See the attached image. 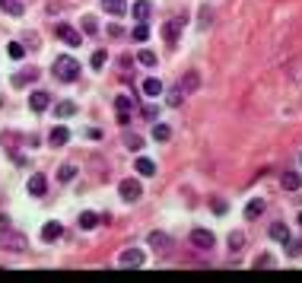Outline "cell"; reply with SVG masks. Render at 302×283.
<instances>
[{"instance_id":"obj_3","label":"cell","mask_w":302,"mask_h":283,"mask_svg":"<svg viewBox=\"0 0 302 283\" xmlns=\"http://www.w3.org/2000/svg\"><path fill=\"white\" fill-rule=\"evenodd\" d=\"M118 194H121V200H127V204H134V200H140L143 188H140V182H137V179H124V182L118 185Z\"/></svg>"},{"instance_id":"obj_8","label":"cell","mask_w":302,"mask_h":283,"mask_svg":"<svg viewBox=\"0 0 302 283\" xmlns=\"http://www.w3.org/2000/svg\"><path fill=\"white\" fill-rule=\"evenodd\" d=\"M181 26H185V19H169L165 26H162V39L169 42V45H175V39H178V32H181Z\"/></svg>"},{"instance_id":"obj_20","label":"cell","mask_w":302,"mask_h":283,"mask_svg":"<svg viewBox=\"0 0 302 283\" xmlns=\"http://www.w3.org/2000/svg\"><path fill=\"white\" fill-rule=\"evenodd\" d=\"M102 7H105L112 16H124V13H127V4H124V0H102Z\"/></svg>"},{"instance_id":"obj_4","label":"cell","mask_w":302,"mask_h":283,"mask_svg":"<svg viewBox=\"0 0 302 283\" xmlns=\"http://www.w3.org/2000/svg\"><path fill=\"white\" fill-rule=\"evenodd\" d=\"M143 261H147V255H143L140 249H124L118 255V264L121 267H143Z\"/></svg>"},{"instance_id":"obj_37","label":"cell","mask_w":302,"mask_h":283,"mask_svg":"<svg viewBox=\"0 0 302 283\" xmlns=\"http://www.w3.org/2000/svg\"><path fill=\"white\" fill-rule=\"evenodd\" d=\"M26 77H29V74H16V77H13V86H26Z\"/></svg>"},{"instance_id":"obj_18","label":"cell","mask_w":302,"mask_h":283,"mask_svg":"<svg viewBox=\"0 0 302 283\" xmlns=\"http://www.w3.org/2000/svg\"><path fill=\"white\" fill-rule=\"evenodd\" d=\"M67 140H70V131H67V127H54L51 137H48V144H51V147H64Z\"/></svg>"},{"instance_id":"obj_35","label":"cell","mask_w":302,"mask_h":283,"mask_svg":"<svg viewBox=\"0 0 302 283\" xmlns=\"http://www.w3.org/2000/svg\"><path fill=\"white\" fill-rule=\"evenodd\" d=\"M274 264H277V261H274V258H271V255H261V258H258V261H255V267H274Z\"/></svg>"},{"instance_id":"obj_23","label":"cell","mask_w":302,"mask_h":283,"mask_svg":"<svg viewBox=\"0 0 302 283\" xmlns=\"http://www.w3.org/2000/svg\"><path fill=\"white\" fill-rule=\"evenodd\" d=\"M153 140H156V144H169V140H172V127H169V124H156L153 127Z\"/></svg>"},{"instance_id":"obj_13","label":"cell","mask_w":302,"mask_h":283,"mask_svg":"<svg viewBox=\"0 0 302 283\" xmlns=\"http://www.w3.org/2000/svg\"><path fill=\"white\" fill-rule=\"evenodd\" d=\"M280 185L286 188V191H299V188H302V175H299V172H283Z\"/></svg>"},{"instance_id":"obj_32","label":"cell","mask_w":302,"mask_h":283,"mask_svg":"<svg viewBox=\"0 0 302 283\" xmlns=\"http://www.w3.org/2000/svg\"><path fill=\"white\" fill-rule=\"evenodd\" d=\"M137 61H140L143 67H156V54H153V51H140Z\"/></svg>"},{"instance_id":"obj_21","label":"cell","mask_w":302,"mask_h":283,"mask_svg":"<svg viewBox=\"0 0 302 283\" xmlns=\"http://www.w3.org/2000/svg\"><path fill=\"white\" fill-rule=\"evenodd\" d=\"M271 239L274 242H289V229H286V223H274V226H271Z\"/></svg>"},{"instance_id":"obj_34","label":"cell","mask_w":302,"mask_h":283,"mask_svg":"<svg viewBox=\"0 0 302 283\" xmlns=\"http://www.w3.org/2000/svg\"><path fill=\"white\" fill-rule=\"evenodd\" d=\"M74 175H77V169H74V166H60L57 179H60V182H74Z\"/></svg>"},{"instance_id":"obj_15","label":"cell","mask_w":302,"mask_h":283,"mask_svg":"<svg viewBox=\"0 0 302 283\" xmlns=\"http://www.w3.org/2000/svg\"><path fill=\"white\" fill-rule=\"evenodd\" d=\"M45 191H48V182H45V175H32V179H29V194L42 197Z\"/></svg>"},{"instance_id":"obj_11","label":"cell","mask_w":302,"mask_h":283,"mask_svg":"<svg viewBox=\"0 0 302 283\" xmlns=\"http://www.w3.org/2000/svg\"><path fill=\"white\" fill-rule=\"evenodd\" d=\"M197 86H200V74H197V70H188V74H185V80L178 83V89L185 92V96H188V92H194Z\"/></svg>"},{"instance_id":"obj_39","label":"cell","mask_w":302,"mask_h":283,"mask_svg":"<svg viewBox=\"0 0 302 283\" xmlns=\"http://www.w3.org/2000/svg\"><path fill=\"white\" fill-rule=\"evenodd\" d=\"M299 226H302V214H299Z\"/></svg>"},{"instance_id":"obj_28","label":"cell","mask_w":302,"mask_h":283,"mask_svg":"<svg viewBox=\"0 0 302 283\" xmlns=\"http://www.w3.org/2000/svg\"><path fill=\"white\" fill-rule=\"evenodd\" d=\"M105 61H108V54H105V51H92L89 67H92V70H102V67H105Z\"/></svg>"},{"instance_id":"obj_16","label":"cell","mask_w":302,"mask_h":283,"mask_svg":"<svg viewBox=\"0 0 302 283\" xmlns=\"http://www.w3.org/2000/svg\"><path fill=\"white\" fill-rule=\"evenodd\" d=\"M0 10H4L7 16H22V0H0Z\"/></svg>"},{"instance_id":"obj_2","label":"cell","mask_w":302,"mask_h":283,"mask_svg":"<svg viewBox=\"0 0 302 283\" xmlns=\"http://www.w3.org/2000/svg\"><path fill=\"white\" fill-rule=\"evenodd\" d=\"M0 249L19 255V252H26V249H29V239H26L22 232H16V229H4V232H0Z\"/></svg>"},{"instance_id":"obj_10","label":"cell","mask_w":302,"mask_h":283,"mask_svg":"<svg viewBox=\"0 0 302 283\" xmlns=\"http://www.w3.org/2000/svg\"><path fill=\"white\" fill-rule=\"evenodd\" d=\"M60 235H64V226H60L57 220H51V223H45V226H42V239L45 242H57Z\"/></svg>"},{"instance_id":"obj_1","label":"cell","mask_w":302,"mask_h":283,"mask_svg":"<svg viewBox=\"0 0 302 283\" xmlns=\"http://www.w3.org/2000/svg\"><path fill=\"white\" fill-rule=\"evenodd\" d=\"M51 70H54L57 80H64V83H74V80L80 77V61H74L70 54H60V57H54Z\"/></svg>"},{"instance_id":"obj_19","label":"cell","mask_w":302,"mask_h":283,"mask_svg":"<svg viewBox=\"0 0 302 283\" xmlns=\"http://www.w3.org/2000/svg\"><path fill=\"white\" fill-rule=\"evenodd\" d=\"M261 214H264V200L261 197H255V200H248V204H245V220H255Z\"/></svg>"},{"instance_id":"obj_12","label":"cell","mask_w":302,"mask_h":283,"mask_svg":"<svg viewBox=\"0 0 302 283\" xmlns=\"http://www.w3.org/2000/svg\"><path fill=\"white\" fill-rule=\"evenodd\" d=\"M130 13H134L137 22H147V16L153 13V4H150V0H137V4L130 7Z\"/></svg>"},{"instance_id":"obj_9","label":"cell","mask_w":302,"mask_h":283,"mask_svg":"<svg viewBox=\"0 0 302 283\" xmlns=\"http://www.w3.org/2000/svg\"><path fill=\"white\" fill-rule=\"evenodd\" d=\"M29 105H32V112H45L48 105H51V96H48L45 89H35L32 96H29Z\"/></svg>"},{"instance_id":"obj_17","label":"cell","mask_w":302,"mask_h":283,"mask_svg":"<svg viewBox=\"0 0 302 283\" xmlns=\"http://www.w3.org/2000/svg\"><path fill=\"white\" fill-rule=\"evenodd\" d=\"M115 109H118V115H130V109H134V96L121 92V96L115 99Z\"/></svg>"},{"instance_id":"obj_27","label":"cell","mask_w":302,"mask_h":283,"mask_svg":"<svg viewBox=\"0 0 302 283\" xmlns=\"http://www.w3.org/2000/svg\"><path fill=\"white\" fill-rule=\"evenodd\" d=\"M7 51H10V57H13V61H22V57H26V48H22V42H10Z\"/></svg>"},{"instance_id":"obj_31","label":"cell","mask_w":302,"mask_h":283,"mask_svg":"<svg viewBox=\"0 0 302 283\" xmlns=\"http://www.w3.org/2000/svg\"><path fill=\"white\" fill-rule=\"evenodd\" d=\"M165 99H169V105H181V102H185V92L175 86V89H169V96H165Z\"/></svg>"},{"instance_id":"obj_7","label":"cell","mask_w":302,"mask_h":283,"mask_svg":"<svg viewBox=\"0 0 302 283\" xmlns=\"http://www.w3.org/2000/svg\"><path fill=\"white\" fill-rule=\"evenodd\" d=\"M150 249H156V255H169L172 252V239L165 232H153L150 235Z\"/></svg>"},{"instance_id":"obj_25","label":"cell","mask_w":302,"mask_h":283,"mask_svg":"<svg viewBox=\"0 0 302 283\" xmlns=\"http://www.w3.org/2000/svg\"><path fill=\"white\" fill-rule=\"evenodd\" d=\"M143 92H147V96L150 99H156V96H159V92H162V83H159V80H143Z\"/></svg>"},{"instance_id":"obj_30","label":"cell","mask_w":302,"mask_h":283,"mask_svg":"<svg viewBox=\"0 0 302 283\" xmlns=\"http://www.w3.org/2000/svg\"><path fill=\"white\" fill-rule=\"evenodd\" d=\"M150 39V26H147V22H140V26L134 29V42H147Z\"/></svg>"},{"instance_id":"obj_24","label":"cell","mask_w":302,"mask_h":283,"mask_svg":"<svg viewBox=\"0 0 302 283\" xmlns=\"http://www.w3.org/2000/svg\"><path fill=\"white\" fill-rule=\"evenodd\" d=\"M95 226H99V214L83 210V214H80V229H95Z\"/></svg>"},{"instance_id":"obj_33","label":"cell","mask_w":302,"mask_h":283,"mask_svg":"<svg viewBox=\"0 0 302 283\" xmlns=\"http://www.w3.org/2000/svg\"><path fill=\"white\" fill-rule=\"evenodd\" d=\"M124 144H127L130 150H134V153H140V150H143V140H140L137 134H127V137H124Z\"/></svg>"},{"instance_id":"obj_14","label":"cell","mask_w":302,"mask_h":283,"mask_svg":"<svg viewBox=\"0 0 302 283\" xmlns=\"http://www.w3.org/2000/svg\"><path fill=\"white\" fill-rule=\"evenodd\" d=\"M134 169H137V175H156V162L150 156H137Z\"/></svg>"},{"instance_id":"obj_29","label":"cell","mask_w":302,"mask_h":283,"mask_svg":"<svg viewBox=\"0 0 302 283\" xmlns=\"http://www.w3.org/2000/svg\"><path fill=\"white\" fill-rule=\"evenodd\" d=\"M83 32H86V35H95V32H99V22H95V16H83Z\"/></svg>"},{"instance_id":"obj_6","label":"cell","mask_w":302,"mask_h":283,"mask_svg":"<svg viewBox=\"0 0 302 283\" xmlns=\"http://www.w3.org/2000/svg\"><path fill=\"white\" fill-rule=\"evenodd\" d=\"M54 35H57L60 42H67L70 48H77V45H80V32H77L74 26H67V22H60V26H54Z\"/></svg>"},{"instance_id":"obj_36","label":"cell","mask_w":302,"mask_h":283,"mask_svg":"<svg viewBox=\"0 0 302 283\" xmlns=\"http://www.w3.org/2000/svg\"><path fill=\"white\" fill-rule=\"evenodd\" d=\"M143 115H147L150 121H156V118H159V109H156V105H147V109H143Z\"/></svg>"},{"instance_id":"obj_38","label":"cell","mask_w":302,"mask_h":283,"mask_svg":"<svg viewBox=\"0 0 302 283\" xmlns=\"http://www.w3.org/2000/svg\"><path fill=\"white\" fill-rule=\"evenodd\" d=\"M213 16H210V10H200V22H204V29H207V22H210Z\"/></svg>"},{"instance_id":"obj_26","label":"cell","mask_w":302,"mask_h":283,"mask_svg":"<svg viewBox=\"0 0 302 283\" xmlns=\"http://www.w3.org/2000/svg\"><path fill=\"white\" fill-rule=\"evenodd\" d=\"M74 112H77L74 102H60V105H54V115H57V118H70Z\"/></svg>"},{"instance_id":"obj_5","label":"cell","mask_w":302,"mask_h":283,"mask_svg":"<svg viewBox=\"0 0 302 283\" xmlns=\"http://www.w3.org/2000/svg\"><path fill=\"white\" fill-rule=\"evenodd\" d=\"M191 242H194V249L210 252L216 239H213V232H210V229H200V226H197V229H191Z\"/></svg>"},{"instance_id":"obj_22","label":"cell","mask_w":302,"mask_h":283,"mask_svg":"<svg viewBox=\"0 0 302 283\" xmlns=\"http://www.w3.org/2000/svg\"><path fill=\"white\" fill-rule=\"evenodd\" d=\"M242 249H245V232H229V252H232V255H239Z\"/></svg>"}]
</instances>
